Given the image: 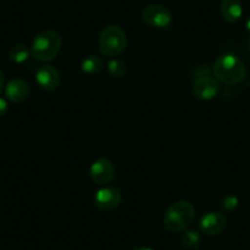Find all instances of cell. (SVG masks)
Returning <instances> with one entry per match:
<instances>
[{"label":"cell","instance_id":"cell-1","mask_svg":"<svg viewBox=\"0 0 250 250\" xmlns=\"http://www.w3.org/2000/svg\"><path fill=\"white\" fill-rule=\"evenodd\" d=\"M212 71L217 80L227 85H237L247 76L244 62L234 54L220 55L213 62Z\"/></svg>","mask_w":250,"mask_h":250},{"label":"cell","instance_id":"cell-2","mask_svg":"<svg viewBox=\"0 0 250 250\" xmlns=\"http://www.w3.org/2000/svg\"><path fill=\"white\" fill-rule=\"evenodd\" d=\"M62 37L57 31L45 30L38 33L32 42L31 55L38 62H52L59 54Z\"/></svg>","mask_w":250,"mask_h":250},{"label":"cell","instance_id":"cell-3","mask_svg":"<svg viewBox=\"0 0 250 250\" xmlns=\"http://www.w3.org/2000/svg\"><path fill=\"white\" fill-rule=\"evenodd\" d=\"M195 218V208L189 201L179 200L167 208L165 215V226L169 232L178 233L187 229Z\"/></svg>","mask_w":250,"mask_h":250},{"label":"cell","instance_id":"cell-4","mask_svg":"<svg viewBox=\"0 0 250 250\" xmlns=\"http://www.w3.org/2000/svg\"><path fill=\"white\" fill-rule=\"evenodd\" d=\"M98 45L102 54L107 57H118L126 48V35L119 26L109 25L101 32Z\"/></svg>","mask_w":250,"mask_h":250},{"label":"cell","instance_id":"cell-5","mask_svg":"<svg viewBox=\"0 0 250 250\" xmlns=\"http://www.w3.org/2000/svg\"><path fill=\"white\" fill-rule=\"evenodd\" d=\"M143 20L150 27L166 28L172 22V14L163 5L151 4L144 9Z\"/></svg>","mask_w":250,"mask_h":250},{"label":"cell","instance_id":"cell-6","mask_svg":"<svg viewBox=\"0 0 250 250\" xmlns=\"http://www.w3.org/2000/svg\"><path fill=\"white\" fill-rule=\"evenodd\" d=\"M93 201H95L96 208H98L100 210L113 211L120 206L123 201V195L119 189L105 185L96 191Z\"/></svg>","mask_w":250,"mask_h":250},{"label":"cell","instance_id":"cell-7","mask_svg":"<svg viewBox=\"0 0 250 250\" xmlns=\"http://www.w3.org/2000/svg\"><path fill=\"white\" fill-rule=\"evenodd\" d=\"M115 174V167L108 158H98L91 165L90 177L97 185L105 187L113 180Z\"/></svg>","mask_w":250,"mask_h":250},{"label":"cell","instance_id":"cell-8","mask_svg":"<svg viewBox=\"0 0 250 250\" xmlns=\"http://www.w3.org/2000/svg\"><path fill=\"white\" fill-rule=\"evenodd\" d=\"M191 91L198 100L210 101L218 95L220 85H218V81L212 76H201L196 79Z\"/></svg>","mask_w":250,"mask_h":250},{"label":"cell","instance_id":"cell-9","mask_svg":"<svg viewBox=\"0 0 250 250\" xmlns=\"http://www.w3.org/2000/svg\"><path fill=\"white\" fill-rule=\"evenodd\" d=\"M227 226V220L220 212H208L201 217L199 222V228L205 235H218L225 230Z\"/></svg>","mask_w":250,"mask_h":250},{"label":"cell","instance_id":"cell-10","mask_svg":"<svg viewBox=\"0 0 250 250\" xmlns=\"http://www.w3.org/2000/svg\"><path fill=\"white\" fill-rule=\"evenodd\" d=\"M36 81L44 91L57 90L60 83L59 71L52 65H43L36 71Z\"/></svg>","mask_w":250,"mask_h":250},{"label":"cell","instance_id":"cell-11","mask_svg":"<svg viewBox=\"0 0 250 250\" xmlns=\"http://www.w3.org/2000/svg\"><path fill=\"white\" fill-rule=\"evenodd\" d=\"M5 96L14 103H22L30 96V86L22 79H11L5 86Z\"/></svg>","mask_w":250,"mask_h":250},{"label":"cell","instance_id":"cell-12","mask_svg":"<svg viewBox=\"0 0 250 250\" xmlns=\"http://www.w3.org/2000/svg\"><path fill=\"white\" fill-rule=\"evenodd\" d=\"M220 13L223 20L228 23H235L243 15V8L239 0H222Z\"/></svg>","mask_w":250,"mask_h":250},{"label":"cell","instance_id":"cell-13","mask_svg":"<svg viewBox=\"0 0 250 250\" xmlns=\"http://www.w3.org/2000/svg\"><path fill=\"white\" fill-rule=\"evenodd\" d=\"M104 62L98 55H87L81 62V70L88 75H97L103 70Z\"/></svg>","mask_w":250,"mask_h":250},{"label":"cell","instance_id":"cell-14","mask_svg":"<svg viewBox=\"0 0 250 250\" xmlns=\"http://www.w3.org/2000/svg\"><path fill=\"white\" fill-rule=\"evenodd\" d=\"M31 55V49H28L27 45L25 44H16L9 52V57L16 64H22L27 62Z\"/></svg>","mask_w":250,"mask_h":250},{"label":"cell","instance_id":"cell-15","mask_svg":"<svg viewBox=\"0 0 250 250\" xmlns=\"http://www.w3.org/2000/svg\"><path fill=\"white\" fill-rule=\"evenodd\" d=\"M201 238L198 232L195 230H184L182 235V245L188 250L198 249L200 247Z\"/></svg>","mask_w":250,"mask_h":250},{"label":"cell","instance_id":"cell-16","mask_svg":"<svg viewBox=\"0 0 250 250\" xmlns=\"http://www.w3.org/2000/svg\"><path fill=\"white\" fill-rule=\"evenodd\" d=\"M108 71L114 78H124L128 74V65L120 59H112L108 62Z\"/></svg>","mask_w":250,"mask_h":250},{"label":"cell","instance_id":"cell-17","mask_svg":"<svg viewBox=\"0 0 250 250\" xmlns=\"http://www.w3.org/2000/svg\"><path fill=\"white\" fill-rule=\"evenodd\" d=\"M238 205H239V200H238V198H235V196L233 195L226 196L222 200V208H225L226 211L235 210V208H238Z\"/></svg>","mask_w":250,"mask_h":250},{"label":"cell","instance_id":"cell-18","mask_svg":"<svg viewBox=\"0 0 250 250\" xmlns=\"http://www.w3.org/2000/svg\"><path fill=\"white\" fill-rule=\"evenodd\" d=\"M6 112H8V102L5 98L0 97V117L5 115Z\"/></svg>","mask_w":250,"mask_h":250},{"label":"cell","instance_id":"cell-19","mask_svg":"<svg viewBox=\"0 0 250 250\" xmlns=\"http://www.w3.org/2000/svg\"><path fill=\"white\" fill-rule=\"evenodd\" d=\"M3 85H4V74L3 71L0 70V88L3 87Z\"/></svg>","mask_w":250,"mask_h":250},{"label":"cell","instance_id":"cell-20","mask_svg":"<svg viewBox=\"0 0 250 250\" xmlns=\"http://www.w3.org/2000/svg\"><path fill=\"white\" fill-rule=\"evenodd\" d=\"M245 27H247V31L250 33V18L248 19L247 22H245Z\"/></svg>","mask_w":250,"mask_h":250},{"label":"cell","instance_id":"cell-21","mask_svg":"<svg viewBox=\"0 0 250 250\" xmlns=\"http://www.w3.org/2000/svg\"><path fill=\"white\" fill-rule=\"evenodd\" d=\"M134 250H152L150 248H138V249H134Z\"/></svg>","mask_w":250,"mask_h":250},{"label":"cell","instance_id":"cell-22","mask_svg":"<svg viewBox=\"0 0 250 250\" xmlns=\"http://www.w3.org/2000/svg\"><path fill=\"white\" fill-rule=\"evenodd\" d=\"M248 44H249V49H250V40H249V43H248Z\"/></svg>","mask_w":250,"mask_h":250}]
</instances>
